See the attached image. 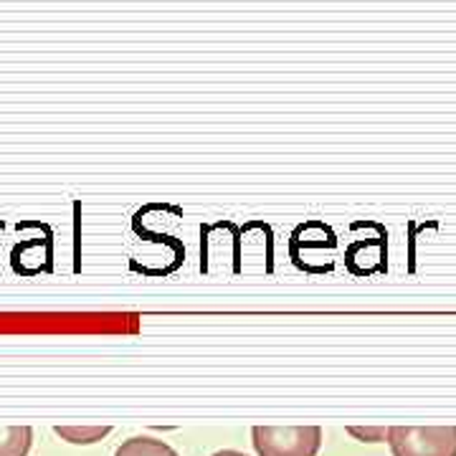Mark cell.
Returning <instances> with one entry per match:
<instances>
[{"label":"cell","mask_w":456,"mask_h":456,"mask_svg":"<svg viewBox=\"0 0 456 456\" xmlns=\"http://www.w3.org/2000/svg\"><path fill=\"white\" fill-rule=\"evenodd\" d=\"M53 431L71 444H94L104 439L112 428L110 426H56Z\"/></svg>","instance_id":"5"},{"label":"cell","mask_w":456,"mask_h":456,"mask_svg":"<svg viewBox=\"0 0 456 456\" xmlns=\"http://www.w3.org/2000/svg\"><path fill=\"white\" fill-rule=\"evenodd\" d=\"M31 444V426H3L0 428V456H28Z\"/></svg>","instance_id":"3"},{"label":"cell","mask_w":456,"mask_h":456,"mask_svg":"<svg viewBox=\"0 0 456 456\" xmlns=\"http://www.w3.org/2000/svg\"><path fill=\"white\" fill-rule=\"evenodd\" d=\"M213 456H246V454L236 452V449H224V452H218V454H213Z\"/></svg>","instance_id":"6"},{"label":"cell","mask_w":456,"mask_h":456,"mask_svg":"<svg viewBox=\"0 0 456 456\" xmlns=\"http://www.w3.org/2000/svg\"><path fill=\"white\" fill-rule=\"evenodd\" d=\"M393 456H456V426H393Z\"/></svg>","instance_id":"2"},{"label":"cell","mask_w":456,"mask_h":456,"mask_svg":"<svg viewBox=\"0 0 456 456\" xmlns=\"http://www.w3.org/2000/svg\"><path fill=\"white\" fill-rule=\"evenodd\" d=\"M114 456H180L173 446L152 436H132L122 441V446L114 452Z\"/></svg>","instance_id":"4"},{"label":"cell","mask_w":456,"mask_h":456,"mask_svg":"<svg viewBox=\"0 0 456 456\" xmlns=\"http://www.w3.org/2000/svg\"><path fill=\"white\" fill-rule=\"evenodd\" d=\"M254 449L259 456H317L322 446L320 426H254Z\"/></svg>","instance_id":"1"}]
</instances>
